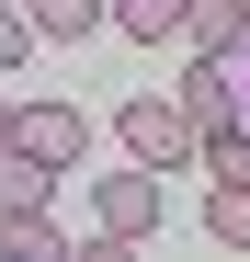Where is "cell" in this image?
Wrapping results in <instances>:
<instances>
[{"label":"cell","instance_id":"6da1fadb","mask_svg":"<svg viewBox=\"0 0 250 262\" xmlns=\"http://www.w3.org/2000/svg\"><path fill=\"white\" fill-rule=\"evenodd\" d=\"M114 137H125V160H148V171H182L193 148H205V125H193V103L182 92H137L114 114Z\"/></svg>","mask_w":250,"mask_h":262},{"label":"cell","instance_id":"7a4b0ae2","mask_svg":"<svg viewBox=\"0 0 250 262\" xmlns=\"http://www.w3.org/2000/svg\"><path fill=\"white\" fill-rule=\"evenodd\" d=\"M91 228H103V239H148V228H159V171H148V160L91 183Z\"/></svg>","mask_w":250,"mask_h":262},{"label":"cell","instance_id":"3957f363","mask_svg":"<svg viewBox=\"0 0 250 262\" xmlns=\"http://www.w3.org/2000/svg\"><path fill=\"white\" fill-rule=\"evenodd\" d=\"M12 137H23L34 160H57V171H68L80 148H91V114H80V103H23V125H12Z\"/></svg>","mask_w":250,"mask_h":262},{"label":"cell","instance_id":"277c9868","mask_svg":"<svg viewBox=\"0 0 250 262\" xmlns=\"http://www.w3.org/2000/svg\"><path fill=\"white\" fill-rule=\"evenodd\" d=\"M23 12H34V34H46V46H80L91 23H114V0H23Z\"/></svg>","mask_w":250,"mask_h":262},{"label":"cell","instance_id":"5b68a950","mask_svg":"<svg viewBox=\"0 0 250 262\" xmlns=\"http://www.w3.org/2000/svg\"><path fill=\"white\" fill-rule=\"evenodd\" d=\"M46 171H57V160H34L23 137L0 148V216H23V205H46Z\"/></svg>","mask_w":250,"mask_h":262},{"label":"cell","instance_id":"8992f818","mask_svg":"<svg viewBox=\"0 0 250 262\" xmlns=\"http://www.w3.org/2000/svg\"><path fill=\"white\" fill-rule=\"evenodd\" d=\"M182 103H193V125H205V137H216V125L239 114V92H228V69H216V57H205V69L182 80Z\"/></svg>","mask_w":250,"mask_h":262},{"label":"cell","instance_id":"52a82bcc","mask_svg":"<svg viewBox=\"0 0 250 262\" xmlns=\"http://www.w3.org/2000/svg\"><path fill=\"white\" fill-rule=\"evenodd\" d=\"M0 262H57V228H46V216H0Z\"/></svg>","mask_w":250,"mask_h":262},{"label":"cell","instance_id":"ba28073f","mask_svg":"<svg viewBox=\"0 0 250 262\" xmlns=\"http://www.w3.org/2000/svg\"><path fill=\"white\" fill-rule=\"evenodd\" d=\"M182 12H193V0H114V23L148 34V46H159V34H182Z\"/></svg>","mask_w":250,"mask_h":262},{"label":"cell","instance_id":"9c48e42d","mask_svg":"<svg viewBox=\"0 0 250 262\" xmlns=\"http://www.w3.org/2000/svg\"><path fill=\"white\" fill-rule=\"evenodd\" d=\"M205 228H216L228 251H250V183H216V205H205Z\"/></svg>","mask_w":250,"mask_h":262},{"label":"cell","instance_id":"30bf717a","mask_svg":"<svg viewBox=\"0 0 250 262\" xmlns=\"http://www.w3.org/2000/svg\"><path fill=\"white\" fill-rule=\"evenodd\" d=\"M216 69H228V92H239V114H228V125H239V137H250V46H228Z\"/></svg>","mask_w":250,"mask_h":262},{"label":"cell","instance_id":"8fae6325","mask_svg":"<svg viewBox=\"0 0 250 262\" xmlns=\"http://www.w3.org/2000/svg\"><path fill=\"white\" fill-rule=\"evenodd\" d=\"M23 46H34V12H0V69H12Z\"/></svg>","mask_w":250,"mask_h":262},{"label":"cell","instance_id":"7c38bea8","mask_svg":"<svg viewBox=\"0 0 250 262\" xmlns=\"http://www.w3.org/2000/svg\"><path fill=\"white\" fill-rule=\"evenodd\" d=\"M12 125H23V103H0V148H12Z\"/></svg>","mask_w":250,"mask_h":262}]
</instances>
